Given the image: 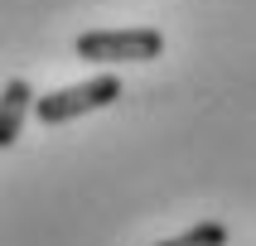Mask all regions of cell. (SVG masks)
<instances>
[{
    "label": "cell",
    "instance_id": "6da1fadb",
    "mask_svg": "<svg viewBox=\"0 0 256 246\" xmlns=\"http://www.w3.org/2000/svg\"><path fill=\"white\" fill-rule=\"evenodd\" d=\"M160 48H164L160 29H92L72 43V53L87 63H150L160 58Z\"/></svg>",
    "mask_w": 256,
    "mask_h": 246
},
{
    "label": "cell",
    "instance_id": "7a4b0ae2",
    "mask_svg": "<svg viewBox=\"0 0 256 246\" xmlns=\"http://www.w3.org/2000/svg\"><path fill=\"white\" fill-rule=\"evenodd\" d=\"M121 97V77L102 72V77H87L78 87H58V92H44L34 101V116L44 126H58V121H72V116H87V111H102Z\"/></svg>",
    "mask_w": 256,
    "mask_h": 246
},
{
    "label": "cell",
    "instance_id": "3957f363",
    "mask_svg": "<svg viewBox=\"0 0 256 246\" xmlns=\"http://www.w3.org/2000/svg\"><path fill=\"white\" fill-rule=\"evenodd\" d=\"M29 106H34V92H29L24 77H10L5 92H0V150H10L20 140V126H24Z\"/></svg>",
    "mask_w": 256,
    "mask_h": 246
},
{
    "label": "cell",
    "instance_id": "277c9868",
    "mask_svg": "<svg viewBox=\"0 0 256 246\" xmlns=\"http://www.w3.org/2000/svg\"><path fill=\"white\" fill-rule=\"evenodd\" d=\"M160 246H228V227L222 222H198V227L179 232V237H170Z\"/></svg>",
    "mask_w": 256,
    "mask_h": 246
}]
</instances>
